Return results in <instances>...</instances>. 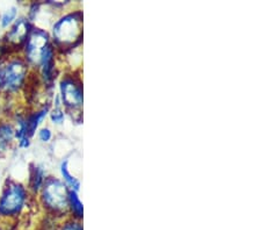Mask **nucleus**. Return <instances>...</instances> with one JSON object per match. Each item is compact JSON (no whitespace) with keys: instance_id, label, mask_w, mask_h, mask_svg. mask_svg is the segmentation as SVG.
I'll return each instance as SVG.
<instances>
[{"instance_id":"nucleus-1","label":"nucleus","mask_w":261,"mask_h":230,"mask_svg":"<svg viewBox=\"0 0 261 230\" xmlns=\"http://www.w3.org/2000/svg\"><path fill=\"white\" fill-rule=\"evenodd\" d=\"M54 48L58 54H64L82 43L83 39V13L71 11L54 21L49 33Z\"/></svg>"},{"instance_id":"nucleus-2","label":"nucleus","mask_w":261,"mask_h":230,"mask_svg":"<svg viewBox=\"0 0 261 230\" xmlns=\"http://www.w3.org/2000/svg\"><path fill=\"white\" fill-rule=\"evenodd\" d=\"M29 191L26 185L7 178L0 192V225L15 223L28 206Z\"/></svg>"},{"instance_id":"nucleus-3","label":"nucleus","mask_w":261,"mask_h":230,"mask_svg":"<svg viewBox=\"0 0 261 230\" xmlns=\"http://www.w3.org/2000/svg\"><path fill=\"white\" fill-rule=\"evenodd\" d=\"M69 191L62 179L48 175L37 194L41 207L47 215L56 219L69 214Z\"/></svg>"},{"instance_id":"nucleus-4","label":"nucleus","mask_w":261,"mask_h":230,"mask_svg":"<svg viewBox=\"0 0 261 230\" xmlns=\"http://www.w3.org/2000/svg\"><path fill=\"white\" fill-rule=\"evenodd\" d=\"M2 97L11 99L23 91L33 70L20 54H14L6 58L2 63Z\"/></svg>"},{"instance_id":"nucleus-5","label":"nucleus","mask_w":261,"mask_h":230,"mask_svg":"<svg viewBox=\"0 0 261 230\" xmlns=\"http://www.w3.org/2000/svg\"><path fill=\"white\" fill-rule=\"evenodd\" d=\"M58 97L65 113L75 122L81 123L83 119V83L82 79L74 73H66L58 83Z\"/></svg>"},{"instance_id":"nucleus-6","label":"nucleus","mask_w":261,"mask_h":230,"mask_svg":"<svg viewBox=\"0 0 261 230\" xmlns=\"http://www.w3.org/2000/svg\"><path fill=\"white\" fill-rule=\"evenodd\" d=\"M50 43L51 40L49 32L44 28L34 26L20 54L33 71L37 69L42 54Z\"/></svg>"},{"instance_id":"nucleus-7","label":"nucleus","mask_w":261,"mask_h":230,"mask_svg":"<svg viewBox=\"0 0 261 230\" xmlns=\"http://www.w3.org/2000/svg\"><path fill=\"white\" fill-rule=\"evenodd\" d=\"M34 26L35 24L32 23L27 19V16H19L15 22L5 31L2 37L7 47L11 49L12 54H21V50L26 43Z\"/></svg>"},{"instance_id":"nucleus-8","label":"nucleus","mask_w":261,"mask_h":230,"mask_svg":"<svg viewBox=\"0 0 261 230\" xmlns=\"http://www.w3.org/2000/svg\"><path fill=\"white\" fill-rule=\"evenodd\" d=\"M57 55L58 53L54 45L50 43L47 48L44 49L42 54L39 66L35 70V72L39 76L41 84L44 86L45 90L51 89L55 82H56L58 69H57Z\"/></svg>"},{"instance_id":"nucleus-9","label":"nucleus","mask_w":261,"mask_h":230,"mask_svg":"<svg viewBox=\"0 0 261 230\" xmlns=\"http://www.w3.org/2000/svg\"><path fill=\"white\" fill-rule=\"evenodd\" d=\"M50 107H51V104L47 103L40 107L34 108V110L29 111L28 113H24V120H26L28 135L31 139H33V136L41 128L43 121L48 118Z\"/></svg>"},{"instance_id":"nucleus-10","label":"nucleus","mask_w":261,"mask_h":230,"mask_svg":"<svg viewBox=\"0 0 261 230\" xmlns=\"http://www.w3.org/2000/svg\"><path fill=\"white\" fill-rule=\"evenodd\" d=\"M15 144L13 122L7 118L0 119V158L5 157Z\"/></svg>"},{"instance_id":"nucleus-11","label":"nucleus","mask_w":261,"mask_h":230,"mask_svg":"<svg viewBox=\"0 0 261 230\" xmlns=\"http://www.w3.org/2000/svg\"><path fill=\"white\" fill-rule=\"evenodd\" d=\"M14 125L15 141L19 148L27 149L32 143V139L28 135V129L24 120V113H15L14 120L12 121Z\"/></svg>"},{"instance_id":"nucleus-12","label":"nucleus","mask_w":261,"mask_h":230,"mask_svg":"<svg viewBox=\"0 0 261 230\" xmlns=\"http://www.w3.org/2000/svg\"><path fill=\"white\" fill-rule=\"evenodd\" d=\"M47 177L48 175L43 166L39 164H32L29 167V178L27 185L29 193H32L33 195L39 194Z\"/></svg>"},{"instance_id":"nucleus-13","label":"nucleus","mask_w":261,"mask_h":230,"mask_svg":"<svg viewBox=\"0 0 261 230\" xmlns=\"http://www.w3.org/2000/svg\"><path fill=\"white\" fill-rule=\"evenodd\" d=\"M60 172L62 175V181L63 183L65 184V185L69 187V190L71 191H74L79 193V191H81V181L77 177H74V175L70 172V169H69V161L67 160H63L60 164Z\"/></svg>"},{"instance_id":"nucleus-14","label":"nucleus","mask_w":261,"mask_h":230,"mask_svg":"<svg viewBox=\"0 0 261 230\" xmlns=\"http://www.w3.org/2000/svg\"><path fill=\"white\" fill-rule=\"evenodd\" d=\"M19 18V7L16 5H11L6 7L2 13H0V28L7 31L16 19Z\"/></svg>"},{"instance_id":"nucleus-15","label":"nucleus","mask_w":261,"mask_h":230,"mask_svg":"<svg viewBox=\"0 0 261 230\" xmlns=\"http://www.w3.org/2000/svg\"><path fill=\"white\" fill-rule=\"evenodd\" d=\"M48 116L54 124L61 125L64 123L65 111L62 106V103L60 100V97H58V94L55 95V101L51 105V107H50V112Z\"/></svg>"},{"instance_id":"nucleus-16","label":"nucleus","mask_w":261,"mask_h":230,"mask_svg":"<svg viewBox=\"0 0 261 230\" xmlns=\"http://www.w3.org/2000/svg\"><path fill=\"white\" fill-rule=\"evenodd\" d=\"M69 213L72 214V219L81 221L83 219V202L77 192L69 191Z\"/></svg>"},{"instance_id":"nucleus-17","label":"nucleus","mask_w":261,"mask_h":230,"mask_svg":"<svg viewBox=\"0 0 261 230\" xmlns=\"http://www.w3.org/2000/svg\"><path fill=\"white\" fill-rule=\"evenodd\" d=\"M57 230H83V225L81 221L75 219H70L63 222L61 225H58Z\"/></svg>"},{"instance_id":"nucleus-18","label":"nucleus","mask_w":261,"mask_h":230,"mask_svg":"<svg viewBox=\"0 0 261 230\" xmlns=\"http://www.w3.org/2000/svg\"><path fill=\"white\" fill-rule=\"evenodd\" d=\"M54 134L53 131L49 127H41L39 131H37V139L42 143H49L50 141L53 140Z\"/></svg>"},{"instance_id":"nucleus-19","label":"nucleus","mask_w":261,"mask_h":230,"mask_svg":"<svg viewBox=\"0 0 261 230\" xmlns=\"http://www.w3.org/2000/svg\"><path fill=\"white\" fill-rule=\"evenodd\" d=\"M12 55H14V54H12L11 49L7 47L5 41H4L3 37L0 36V63H3L6 60V58H8Z\"/></svg>"},{"instance_id":"nucleus-20","label":"nucleus","mask_w":261,"mask_h":230,"mask_svg":"<svg viewBox=\"0 0 261 230\" xmlns=\"http://www.w3.org/2000/svg\"><path fill=\"white\" fill-rule=\"evenodd\" d=\"M2 86H3V69H2V63H0V97H2Z\"/></svg>"}]
</instances>
